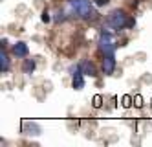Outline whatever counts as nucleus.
Masks as SVG:
<instances>
[{
  "instance_id": "ddd939ff",
  "label": "nucleus",
  "mask_w": 152,
  "mask_h": 147,
  "mask_svg": "<svg viewBox=\"0 0 152 147\" xmlns=\"http://www.w3.org/2000/svg\"><path fill=\"white\" fill-rule=\"evenodd\" d=\"M108 4V0H95V6H104Z\"/></svg>"
},
{
  "instance_id": "1a4fd4ad",
  "label": "nucleus",
  "mask_w": 152,
  "mask_h": 147,
  "mask_svg": "<svg viewBox=\"0 0 152 147\" xmlns=\"http://www.w3.org/2000/svg\"><path fill=\"white\" fill-rule=\"evenodd\" d=\"M22 70H24L26 74H31V72L35 70V61H33V59H26V61H24V66H22Z\"/></svg>"
},
{
  "instance_id": "423d86ee",
  "label": "nucleus",
  "mask_w": 152,
  "mask_h": 147,
  "mask_svg": "<svg viewBox=\"0 0 152 147\" xmlns=\"http://www.w3.org/2000/svg\"><path fill=\"white\" fill-rule=\"evenodd\" d=\"M79 68L83 70V74H84V75H90V77H95V75H97V68H95V64H94V63H90V61H83V63L79 64Z\"/></svg>"
},
{
  "instance_id": "4468645a",
  "label": "nucleus",
  "mask_w": 152,
  "mask_h": 147,
  "mask_svg": "<svg viewBox=\"0 0 152 147\" xmlns=\"http://www.w3.org/2000/svg\"><path fill=\"white\" fill-rule=\"evenodd\" d=\"M42 20H44V22H48V20H50V17H48V13H44V15H42Z\"/></svg>"
},
{
  "instance_id": "7ed1b4c3",
  "label": "nucleus",
  "mask_w": 152,
  "mask_h": 147,
  "mask_svg": "<svg viewBox=\"0 0 152 147\" xmlns=\"http://www.w3.org/2000/svg\"><path fill=\"white\" fill-rule=\"evenodd\" d=\"M97 46H99V52L103 55H114L115 52V41L112 37V33L110 31H101V35H99V41H97Z\"/></svg>"
},
{
  "instance_id": "f257e3e1",
  "label": "nucleus",
  "mask_w": 152,
  "mask_h": 147,
  "mask_svg": "<svg viewBox=\"0 0 152 147\" xmlns=\"http://www.w3.org/2000/svg\"><path fill=\"white\" fill-rule=\"evenodd\" d=\"M70 6L72 9L77 13L79 18L83 20H90V18H95V9H94V4L90 0H70Z\"/></svg>"
},
{
  "instance_id": "f8f14e48",
  "label": "nucleus",
  "mask_w": 152,
  "mask_h": 147,
  "mask_svg": "<svg viewBox=\"0 0 152 147\" xmlns=\"http://www.w3.org/2000/svg\"><path fill=\"white\" fill-rule=\"evenodd\" d=\"M134 105H136V107H141V105H143V99H141V96H136V98H134Z\"/></svg>"
},
{
  "instance_id": "20e7f679",
  "label": "nucleus",
  "mask_w": 152,
  "mask_h": 147,
  "mask_svg": "<svg viewBox=\"0 0 152 147\" xmlns=\"http://www.w3.org/2000/svg\"><path fill=\"white\" fill-rule=\"evenodd\" d=\"M101 68H103V72H104L106 75L114 74V70H115V59H114V55H104Z\"/></svg>"
},
{
  "instance_id": "9d476101",
  "label": "nucleus",
  "mask_w": 152,
  "mask_h": 147,
  "mask_svg": "<svg viewBox=\"0 0 152 147\" xmlns=\"http://www.w3.org/2000/svg\"><path fill=\"white\" fill-rule=\"evenodd\" d=\"M103 105V98L101 96H95L94 98V107H101Z\"/></svg>"
},
{
  "instance_id": "9b49d317",
  "label": "nucleus",
  "mask_w": 152,
  "mask_h": 147,
  "mask_svg": "<svg viewBox=\"0 0 152 147\" xmlns=\"http://www.w3.org/2000/svg\"><path fill=\"white\" fill-rule=\"evenodd\" d=\"M130 105H132V98H130V96H125V98H123V107H130Z\"/></svg>"
},
{
  "instance_id": "39448f33",
  "label": "nucleus",
  "mask_w": 152,
  "mask_h": 147,
  "mask_svg": "<svg viewBox=\"0 0 152 147\" xmlns=\"http://www.w3.org/2000/svg\"><path fill=\"white\" fill-rule=\"evenodd\" d=\"M11 53L15 55V57H28L29 48H28V44H26V42H17V44H13Z\"/></svg>"
},
{
  "instance_id": "0eeeda50",
  "label": "nucleus",
  "mask_w": 152,
  "mask_h": 147,
  "mask_svg": "<svg viewBox=\"0 0 152 147\" xmlns=\"http://www.w3.org/2000/svg\"><path fill=\"white\" fill-rule=\"evenodd\" d=\"M84 74H83V70L81 68H77L75 70V74H73V79H72V85H73V88L75 90H81V88H84V77H83Z\"/></svg>"
},
{
  "instance_id": "f03ea898",
  "label": "nucleus",
  "mask_w": 152,
  "mask_h": 147,
  "mask_svg": "<svg viewBox=\"0 0 152 147\" xmlns=\"http://www.w3.org/2000/svg\"><path fill=\"white\" fill-rule=\"evenodd\" d=\"M108 22V26H112L114 30H123V28H130V26H134V20H130L128 15L125 13L123 9H114L110 15H108L106 18Z\"/></svg>"
},
{
  "instance_id": "6e6552de",
  "label": "nucleus",
  "mask_w": 152,
  "mask_h": 147,
  "mask_svg": "<svg viewBox=\"0 0 152 147\" xmlns=\"http://www.w3.org/2000/svg\"><path fill=\"white\" fill-rule=\"evenodd\" d=\"M0 70H2V72L9 70V57H7V52L4 48V44L0 46Z\"/></svg>"
}]
</instances>
